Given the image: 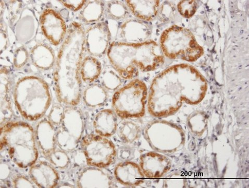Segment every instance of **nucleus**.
Listing matches in <instances>:
<instances>
[{"instance_id":"nucleus-6","label":"nucleus","mask_w":249,"mask_h":188,"mask_svg":"<svg viewBox=\"0 0 249 188\" xmlns=\"http://www.w3.org/2000/svg\"><path fill=\"white\" fill-rule=\"evenodd\" d=\"M160 46L163 55L170 59L195 62L204 54L203 48L192 32L178 25L168 28L163 32Z\"/></svg>"},{"instance_id":"nucleus-30","label":"nucleus","mask_w":249,"mask_h":188,"mask_svg":"<svg viewBox=\"0 0 249 188\" xmlns=\"http://www.w3.org/2000/svg\"><path fill=\"white\" fill-rule=\"evenodd\" d=\"M197 8L196 1H181L178 5V9L180 15L187 19L192 18Z\"/></svg>"},{"instance_id":"nucleus-21","label":"nucleus","mask_w":249,"mask_h":188,"mask_svg":"<svg viewBox=\"0 0 249 188\" xmlns=\"http://www.w3.org/2000/svg\"><path fill=\"white\" fill-rule=\"evenodd\" d=\"M130 11L136 18L145 20H151L158 14L160 1H126Z\"/></svg>"},{"instance_id":"nucleus-27","label":"nucleus","mask_w":249,"mask_h":188,"mask_svg":"<svg viewBox=\"0 0 249 188\" xmlns=\"http://www.w3.org/2000/svg\"><path fill=\"white\" fill-rule=\"evenodd\" d=\"M118 132L120 139L126 143H131L137 139L140 128L130 121H124L118 125Z\"/></svg>"},{"instance_id":"nucleus-18","label":"nucleus","mask_w":249,"mask_h":188,"mask_svg":"<svg viewBox=\"0 0 249 188\" xmlns=\"http://www.w3.org/2000/svg\"><path fill=\"white\" fill-rule=\"evenodd\" d=\"M114 175L120 183L128 187H136L143 184L145 178L140 166L129 161L117 165L114 169Z\"/></svg>"},{"instance_id":"nucleus-17","label":"nucleus","mask_w":249,"mask_h":188,"mask_svg":"<svg viewBox=\"0 0 249 188\" xmlns=\"http://www.w3.org/2000/svg\"><path fill=\"white\" fill-rule=\"evenodd\" d=\"M97 167L87 168L79 173L77 180L78 188H111L112 179L106 169Z\"/></svg>"},{"instance_id":"nucleus-9","label":"nucleus","mask_w":249,"mask_h":188,"mask_svg":"<svg viewBox=\"0 0 249 188\" xmlns=\"http://www.w3.org/2000/svg\"><path fill=\"white\" fill-rule=\"evenodd\" d=\"M85 127L82 111L76 106L66 107L61 124L56 131L58 147L67 152L74 150L83 138Z\"/></svg>"},{"instance_id":"nucleus-15","label":"nucleus","mask_w":249,"mask_h":188,"mask_svg":"<svg viewBox=\"0 0 249 188\" xmlns=\"http://www.w3.org/2000/svg\"><path fill=\"white\" fill-rule=\"evenodd\" d=\"M35 139L41 154L48 157L56 149V131L54 125L47 118L39 121L36 125Z\"/></svg>"},{"instance_id":"nucleus-29","label":"nucleus","mask_w":249,"mask_h":188,"mask_svg":"<svg viewBox=\"0 0 249 188\" xmlns=\"http://www.w3.org/2000/svg\"><path fill=\"white\" fill-rule=\"evenodd\" d=\"M51 164L58 169H64L70 163V158L65 151L62 149H56L48 157Z\"/></svg>"},{"instance_id":"nucleus-11","label":"nucleus","mask_w":249,"mask_h":188,"mask_svg":"<svg viewBox=\"0 0 249 188\" xmlns=\"http://www.w3.org/2000/svg\"><path fill=\"white\" fill-rule=\"evenodd\" d=\"M111 39V33L106 23L93 24L85 31V48L90 56L100 58L107 53Z\"/></svg>"},{"instance_id":"nucleus-19","label":"nucleus","mask_w":249,"mask_h":188,"mask_svg":"<svg viewBox=\"0 0 249 188\" xmlns=\"http://www.w3.org/2000/svg\"><path fill=\"white\" fill-rule=\"evenodd\" d=\"M10 76L7 68H1L0 74V115L1 126L8 122L13 116V109L10 96Z\"/></svg>"},{"instance_id":"nucleus-33","label":"nucleus","mask_w":249,"mask_h":188,"mask_svg":"<svg viewBox=\"0 0 249 188\" xmlns=\"http://www.w3.org/2000/svg\"><path fill=\"white\" fill-rule=\"evenodd\" d=\"M175 11V7L172 4L164 2L162 6H160L158 16L159 15L160 19L162 20H170L174 16Z\"/></svg>"},{"instance_id":"nucleus-35","label":"nucleus","mask_w":249,"mask_h":188,"mask_svg":"<svg viewBox=\"0 0 249 188\" xmlns=\"http://www.w3.org/2000/svg\"><path fill=\"white\" fill-rule=\"evenodd\" d=\"M62 4L73 12H77L82 9L85 5L87 1L81 0V1H60Z\"/></svg>"},{"instance_id":"nucleus-24","label":"nucleus","mask_w":249,"mask_h":188,"mask_svg":"<svg viewBox=\"0 0 249 188\" xmlns=\"http://www.w3.org/2000/svg\"><path fill=\"white\" fill-rule=\"evenodd\" d=\"M102 71L101 63L97 57L87 56L80 67V76L84 82L91 83L100 76Z\"/></svg>"},{"instance_id":"nucleus-25","label":"nucleus","mask_w":249,"mask_h":188,"mask_svg":"<svg viewBox=\"0 0 249 188\" xmlns=\"http://www.w3.org/2000/svg\"><path fill=\"white\" fill-rule=\"evenodd\" d=\"M105 13V3L103 1H90L84 6L79 19L85 24H95L103 17Z\"/></svg>"},{"instance_id":"nucleus-10","label":"nucleus","mask_w":249,"mask_h":188,"mask_svg":"<svg viewBox=\"0 0 249 188\" xmlns=\"http://www.w3.org/2000/svg\"><path fill=\"white\" fill-rule=\"evenodd\" d=\"M82 149L88 165L105 169L114 161L116 150L114 143L106 137L93 134L85 136Z\"/></svg>"},{"instance_id":"nucleus-20","label":"nucleus","mask_w":249,"mask_h":188,"mask_svg":"<svg viewBox=\"0 0 249 188\" xmlns=\"http://www.w3.org/2000/svg\"><path fill=\"white\" fill-rule=\"evenodd\" d=\"M94 132L105 137L114 135L118 127V118L114 111L104 110L98 112L93 119Z\"/></svg>"},{"instance_id":"nucleus-7","label":"nucleus","mask_w":249,"mask_h":188,"mask_svg":"<svg viewBox=\"0 0 249 188\" xmlns=\"http://www.w3.org/2000/svg\"><path fill=\"white\" fill-rule=\"evenodd\" d=\"M147 94L146 84L140 79H134L114 93L113 111L122 119L143 117Z\"/></svg>"},{"instance_id":"nucleus-8","label":"nucleus","mask_w":249,"mask_h":188,"mask_svg":"<svg viewBox=\"0 0 249 188\" xmlns=\"http://www.w3.org/2000/svg\"><path fill=\"white\" fill-rule=\"evenodd\" d=\"M144 135L154 150L167 154L180 150L185 140L184 132L179 127L162 120L150 122L145 128Z\"/></svg>"},{"instance_id":"nucleus-2","label":"nucleus","mask_w":249,"mask_h":188,"mask_svg":"<svg viewBox=\"0 0 249 188\" xmlns=\"http://www.w3.org/2000/svg\"><path fill=\"white\" fill-rule=\"evenodd\" d=\"M85 31L73 21L58 52L54 72L57 99L68 106H76L81 99L82 86L80 67L85 49Z\"/></svg>"},{"instance_id":"nucleus-22","label":"nucleus","mask_w":249,"mask_h":188,"mask_svg":"<svg viewBox=\"0 0 249 188\" xmlns=\"http://www.w3.org/2000/svg\"><path fill=\"white\" fill-rule=\"evenodd\" d=\"M30 56L34 66L43 70L52 68L55 62L53 49L45 43L36 45L31 50Z\"/></svg>"},{"instance_id":"nucleus-5","label":"nucleus","mask_w":249,"mask_h":188,"mask_svg":"<svg viewBox=\"0 0 249 188\" xmlns=\"http://www.w3.org/2000/svg\"><path fill=\"white\" fill-rule=\"evenodd\" d=\"M14 99L22 116L34 121L45 115L52 98L49 86L45 80L39 77L28 76L20 79L16 84Z\"/></svg>"},{"instance_id":"nucleus-12","label":"nucleus","mask_w":249,"mask_h":188,"mask_svg":"<svg viewBox=\"0 0 249 188\" xmlns=\"http://www.w3.org/2000/svg\"><path fill=\"white\" fill-rule=\"evenodd\" d=\"M40 24L43 34L54 46L60 45L67 34L68 30L65 20L53 9L43 11L40 17Z\"/></svg>"},{"instance_id":"nucleus-4","label":"nucleus","mask_w":249,"mask_h":188,"mask_svg":"<svg viewBox=\"0 0 249 188\" xmlns=\"http://www.w3.org/2000/svg\"><path fill=\"white\" fill-rule=\"evenodd\" d=\"M1 150L5 149L11 161L22 169L31 167L38 158L35 130L23 121L5 123L0 133Z\"/></svg>"},{"instance_id":"nucleus-31","label":"nucleus","mask_w":249,"mask_h":188,"mask_svg":"<svg viewBox=\"0 0 249 188\" xmlns=\"http://www.w3.org/2000/svg\"><path fill=\"white\" fill-rule=\"evenodd\" d=\"M64 108L62 105L56 104L53 106L49 113V120L54 126H59L61 124Z\"/></svg>"},{"instance_id":"nucleus-34","label":"nucleus","mask_w":249,"mask_h":188,"mask_svg":"<svg viewBox=\"0 0 249 188\" xmlns=\"http://www.w3.org/2000/svg\"><path fill=\"white\" fill-rule=\"evenodd\" d=\"M12 182L15 188H35L36 186L32 180L21 175L15 176Z\"/></svg>"},{"instance_id":"nucleus-1","label":"nucleus","mask_w":249,"mask_h":188,"mask_svg":"<svg viewBox=\"0 0 249 188\" xmlns=\"http://www.w3.org/2000/svg\"><path fill=\"white\" fill-rule=\"evenodd\" d=\"M208 89L206 79L196 68L187 64L168 67L153 79L148 108L156 117L170 116L182 102L196 105L201 102Z\"/></svg>"},{"instance_id":"nucleus-3","label":"nucleus","mask_w":249,"mask_h":188,"mask_svg":"<svg viewBox=\"0 0 249 188\" xmlns=\"http://www.w3.org/2000/svg\"><path fill=\"white\" fill-rule=\"evenodd\" d=\"M107 54L112 67L125 79L136 76L138 69L143 72L156 70L165 61L162 50L152 40L137 43L114 41Z\"/></svg>"},{"instance_id":"nucleus-13","label":"nucleus","mask_w":249,"mask_h":188,"mask_svg":"<svg viewBox=\"0 0 249 188\" xmlns=\"http://www.w3.org/2000/svg\"><path fill=\"white\" fill-rule=\"evenodd\" d=\"M151 26L142 21L135 19H126L119 28L121 42L129 43H142L150 37Z\"/></svg>"},{"instance_id":"nucleus-36","label":"nucleus","mask_w":249,"mask_h":188,"mask_svg":"<svg viewBox=\"0 0 249 188\" xmlns=\"http://www.w3.org/2000/svg\"><path fill=\"white\" fill-rule=\"evenodd\" d=\"M8 43V37H7L6 31L2 30L1 28V52L3 51L6 48Z\"/></svg>"},{"instance_id":"nucleus-14","label":"nucleus","mask_w":249,"mask_h":188,"mask_svg":"<svg viewBox=\"0 0 249 188\" xmlns=\"http://www.w3.org/2000/svg\"><path fill=\"white\" fill-rule=\"evenodd\" d=\"M139 163L144 176L151 179L162 177L171 169L172 166L170 158L154 151L142 154Z\"/></svg>"},{"instance_id":"nucleus-32","label":"nucleus","mask_w":249,"mask_h":188,"mask_svg":"<svg viewBox=\"0 0 249 188\" xmlns=\"http://www.w3.org/2000/svg\"><path fill=\"white\" fill-rule=\"evenodd\" d=\"M28 59V53L25 48L20 47L17 50L14 56V66L20 68L25 66Z\"/></svg>"},{"instance_id":"nucleus-28","label":"nucleus","mask_w":249,"mask_h":188,"mask_svg":"<svg viewBox=\"0 0 249 188\" xmlns=\"http://www.w3.org/2000/svg\"><path fill=\"white\" fill-rule=\"evenodd\" d=\"M101 82L106 90H118L122 84V77L113 68L107 67L101 74Z\"/></svg>"},{"instance_id":"nucleus-26","label":"nucleus","mask_w":249,"mask_h":188,"mask_svg":"<svg viewBox=\"0 0 249 188\" xmlns=\"http://www.w3.org/2000/svg\"><path fill=\"white\" fill-rule=\"evenodd\" d=\"M105 13L111 19H126L129 16V9L124 3L120 1H111L105 4Z\"/></svg>"},{"instance_id":"nucleus-23","label":"nucleus","mask_w":249,"mask_h":188,"mask_svg":"<svg viewBox=\"0 0 249 188\" xmlns=\"http://www.w3.org/2000/svg\"><path fill=\"white\" fill-rule=\"evenodd\" d=\"M108 98L106 89L99 84L88 86L83 93V100L87 106L98 108L105 105Z\"/></svg>"},{"instance_id":"nucleus-16","label":"nucleus","mask_w":249,"mask_h":188,"mask_svg":"<svg viewBox=\"0 0 249 188\" xmlns=\"http://www.w3.org/2000/svg\"><path fill=\"white\" fill-rule=\"evenodd\" d=\"M29 175L36 187L41 188L55 187L60 177L54 166L47 162L36 161L29 171Z\"/></svg>"}]
</instances>
